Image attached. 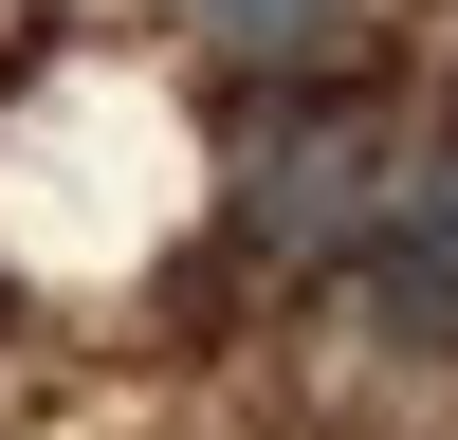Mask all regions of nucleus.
Instances as JSON below:
<instances>
[{"instance_id":"nucleus-1","label":"nucleus","mask_w":458,"mask_h":440,"mask_svg":"<svg viewBox=\"0 0 458 440\" xmlns=\"http://www.w3.org/2000/svg\"><path fill=\"white\" fill-rule=\"evenodd\" d=\"M386 202H403V183H386V129H367L349 92L239 147V239H276V257H367Z\"/></svg>"},{"instance_id":"nucleus-2","label":"nucleus","mask_w":458,"mask_h":440,"mask_svg":"<svg viewBox=\"0 0 458 440\" xmlns=\"http://www.w3.org/2000/svg\"><path fill=\"white\" fill-rule=\"evenodd\" d=\"M367 312L422 330V349H458V165L386 202V239H367Z\"/></svg>"},{"instance_id":"nucleus-3","label":"nucleus","mask_w":458,"mask_h":440,"mask_svg":"<svg viewBox=\"0 0 458 440\" xmlns=\"http://www.w3.org/2000/svg\"><path fill=\"white\" fill-rule=\"evenodd\" d=\"M202 19H220V37H239V55H293V37H312V19H330V0H202Z\"/></svg>"}]
</instances>
